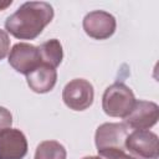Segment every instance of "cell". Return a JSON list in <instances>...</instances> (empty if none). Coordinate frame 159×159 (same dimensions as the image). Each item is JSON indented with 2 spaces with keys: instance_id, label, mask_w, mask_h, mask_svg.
<instances>
[{
  "instance_id": "cell-1",
  "label": "cell",
  "mask_w": 159,
  "mask_h": 159,
  "mask_svg": "<svg viewBox=\"0 0 159 159\" xmlns=\"http://www.w3.org/2000/svg\"><path fill=\"white\" fill-rule=\"evenodd\" d=\"M53 7L46 1H26L5 21V31L19 40H34L52 21Z\"/></svg>"
},
{
  "instance_id": "cell-2",
  "label": "cell",
  "mask_w": 159,
  "mask_h": 159,
  "mask_svg": "<svg viewBox=\"0 0 159 159\" xmlns=\"http://www.w3.org/2000/svg\"><path fill=\"white\" fill-rule=\"evenodd\" d=\"M133 91L124 83L117 82L106 88L102 96L103 112L109 117L125 118L135 104Z\"/></svg>"
},
{
  "instance_id": "cell-3",
  "label": "cell",
  "mask_w": 159,
  "mask_h": 159,
  "mask_svg": "<svg viewBox=\"0 0 159 159\" xmlns=\"http://www.w3.org/2000/svg\"><path fill=\"white\" fill-rule=\"evenodd\" d=\"M125 150L135 159H158V135L149 129H135L128 133L124 142Z\"/></svg>"
},
{
  "instance_id": "cell-4",
  "label": "cell",
  "mask_w": 159,
  "mask_h": 159,
  "mask_svg": "<svg viewBox=\"0 0 159 159\" xmlns=\"http://www.w3.org/2000/svg\"><path fill=\"white\" fill-rule=\"evenodd\" d=\"M94 89L89 81L84 78H75L70 81L63 91L62 99L65 104L72 111H84L93 103Z\"/></svg>"
},
{
  "instance_id": "cell-5",
  "label": "cell",
  "mask_w": 159,
  "mask_h": 159,
  "mask_svg": "<svg viewBox=\"0 0 159 159\" xmlns=\"http://www.w3.org/2000/svg\"><path fill=\"white\" fill-rule=\"evenodd\" d=\"M82 26L89 37L94 40H106L116 32L117 21L112 14L104 10H94L83 17Z\"/></svg>"
},
{
  "instance_id": "cell-6",
  "label": "cell",
  "mask_w": 159,
  "mask_h": 159,
  "mask_svg": "<svg viewBox=\"0 0 159 159\" xmlns=\"http://www.w3.org/2000/svg\"><path fill=\"white\" fill-rule=\"evenodd\" d=\"M7 58L9 65L16 72L22 73L25 76L41 63L39 47L27 42L15 43L11 47Z\"/></svg>"
},
{
  "instance_id": "cell-7",
  "label": "cell",
  "mask_w": 159,
  "mask_h": 159,
  "mask_svg": "<svg viewBox=\"0 0 159 159\" xmlns=\"http://www.w3.org/2000/svg\"><path fill=\"white\" fill-rule=\"evenodd\" d=\"M159 119V107L150 101H135L134 107L124 118V124L132 129H149Z\"/></svg>"
},
{
  "instance_id": "cell-8",
  "label": "cell",
  "mask_w": 159,
  "mask_h": 159,
  "mask_svg": "<svg viewBox=\"0 0 159 159\" xmlns=\"http://www.w3.org/2000/svg\"><path fill=\"white\" fill-rule=\"evenodd\" d=\"M27 139L16 128L0 132V159H24L27 154Z\"/></svg>"
},
{
  "instance_id": "cell-9",
  "label": "cell",
  "mask_w": 159,
  "mask_h": 159,
  "mask_svg": "<svg viewBox=\"0 0 159 159\" xmlns=\"http://www.w3.org/2000/svg\"><path fill=\"white\" fill-rule=\"evenodd\" d=\"M129 133V128L124 123H103L94 134V143L97 150L106 148H124L125 138Z\"/></svg>"
},
{
  "instance_id": "cell-10",
  "label": "cell",
  "mask_w": 159,
  "mask_h": 159,
  "mask_svg": "<svg viewBox=\"0 0 159 159\" xmlns=\"http://www.w3.org/2000/svg\"><path fill=\"white\" fill-rule=\"evenodd\" d=\"M26 82L30 89L36 93H47L53 89L57 82V71L45 63H40L26 75Z\"/></svg>"
},
{
  "instance_id": "cell-11",
  "label": "cell",
  "mask_w": 159,
  "mask_h": 159,
  "mask_svg": "<svg viewBox=\"0 0 159 159\" xmlns=\"http://www.w3.org/2000/svg\"><path fill=\"white\" fill-rule=\"evenodd\" d=\"M39 47L41 63H45L52 68H57L63 58L62 45L57 39H51L42 42Z\"/></svg>"
},
{
  "instance_id": "cell-12",
  "label": "cell",
  "mask_w": 159,
  "mask_h": 159,
  "mask_svg": "<svg viewBox=\"0 0 159 159\" xmlns=\"http://www.w3.org/2000/svg\"><path fill=\"white\" fill-rule=\"evenodd\" d=\"M66 148L57 140H43L41 142L35 152L34 159H66Z\"/></svg>"
},
{
  "instance_id": "cell-13",
  "label": "cell",
  "mask_w": 159,
  "mask_h": 159,
  "mask_svg": "<svg viewBox=\"0 0 159 159\" xmlns=\"http://www.w3.org/2000/svg\"><path fill=\"white\" fill-rule=\"evenodd\" d=\"M98 159H135L123 148H106L98 150Z\"/></svg>"
},
{
  "instance_id": "cell-14",
  "label": "cell",
  "mask_w": 159,
  "mask_h": 159,
  "mask_svg": "<svg viewBox=\"0 0 159 159\" xmlns=\"http://www.w3.org/2000/svg\"><path fill=\"white\" fill-rule=\"evenodd\" d=\"M10 52V39L5 30L0 29V60L5 58Z\"/></svg>"
},
{
  "instance_id": "cell-15",
  "label": "cell",
  "mask_w": 159,
  "mask_h": 159,
  "mask_svg": "<svg viewBox=\"0 0 159 159\" xmlns=\"http://www.w3.org/2000/svg\"><path fill=\"white\" fill-rule=\"evenodd\" d=\"M11 124H12V116L10 111L0 106V132L11 128Z\"/></svg>"
},
{
  "instance_id": "cell-16",
  "label": "cell",
  "mask_w": 159,
  "mask_h": 159,
  "mask_svg": "<svg viewBox=\"0 0 159 159\" xmlns=\"http://www.w3.org/2000/svg\"><path fill=\"white\" fill-rule=\"evenodd\" d=\"M12 4V0H0V11L7 9Z\"/></svg>"
},
{
  "instance_id": "cell-17",
  "label": "cell",
  "mask_w": 159,
  "mask_h": 159,
  "mask_svg": "<svg viewBox=\"0 0 159 159\" xmlns=\"http://www.w3.org/2000/svg\"><path fill=\"white\" fill-rule=\"evenodd\" d=\"M82 159H98V157H93V155H91V157H83Z\"/></svg>"
}]
</instances>
